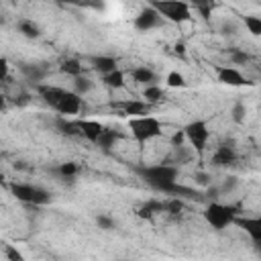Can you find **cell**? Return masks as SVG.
Returning a JSON list of instances; mask_svg holds the SVG:
<instances>
[{
  "instance_id": "obj_36",
  "label": "cell",
  "mask_w": 261,
  "mask_h": 261,
  "mask_svg": "<svg viewBox=\"0 0 261 261\" xmlns=\"http://www.w3.org/2000/svg\"><path fill=\"white\" fill-rule=\"evenodd\" d=\"M206 194H208V198H218L222 192H220V186H208Z\"/></svg>"
},
{
  "instance_id": "obj_14",
  "label": "cell",
  "mask_w": 261,
  "mask_h": 261,
  "mask_svg": "<svg viewBox=\"0 0 261 261\" xmlns=\"http://www.w3.org/2000/svg\"><path fill=\"white\" fill-rule=\"evenodd\" d=\"M234 161H237V153H234V149L228 147V145H220V147L214 151V155H212V165H216V167H228V165H232Z\"/></svg>"
},
{
  "instance_id": "obj_28",
  "label": "cell",
  "mask_w": 261,
  "mask_h": 261,
  "mask_svg": "<svg viewBox=\"0 0 261 261\" xmlns=\"http://www.w3.org/2000/svg\"><path fill=\"white\" fill-rule=\"evenodd\" d=\"M249 59L251 57L243 49H230V61H232V65H245Z\"/></svg>"
},
{
  "instance_id": "obj_20",
  "label": "cell",
  "mask_w": 261,
  "mask_h": 261,
  "mask_svg": "<svg viewBox=\"0 0 261 261\" xmlns=\"http://www.w3.org/2000/svg\"><path fill=\"white\" fill-rule=\"evenodd\" d=\"M143 98H145V102L147 104H157V102H161L163 100V90L157 86V84H153V86H145V90H143Z\"/></svg>"
},
{
  "instance_id": "obj_21",
  "label": "cell",
  "mask_w": 261,
  "mask_h": 261,
  "mask_svg": "<svg viewBox=\"0 0 261 261\" xmlns=\"http://www.w3.org/2000/svg\"><path fill=\"white\" fill-rule=\"evenodd\" d=\"M102 82H104V86L118 90V88L124 86V71L116 69V71H112V73H108V75H102Z\"/></svg>"
},
{
  "instance_id": "obj_13",
  "label": "cell",
  "mask_w": 261,
  "mask_h": 261,
  "mask_svg": "<svg viewBox=\"0 0 261 261\" xmlns=\"http://www.w3.org/2000/svg\"><path fill=\"white\" fill-rule=\"evenodd\" d=\"M122 108V114L130 116V118H137V116H147L151 104H147L145 100H124L118 104Z\"/></svg>"
},
{
  "instance_id": "obj_19",
  "label": "cell",
  "mask_w": 261,
  "mask_h": 261,
  "mask_svg": "<svg viewBox=\"0 0 261 261\" xmlns=\"http://www.w3.org/2000/svg\"><path fill=\"white\" fill-rule=\"evenodd\" d=\"M59 69L75 80V77L82 75V61H80V59H73V57H71V59H65V61L59 65Z\"/></svg>"
},
{
  "instance_id": "obj_29",
  "label": "cell",
  "mask_w": 261,
  "mask_h": 261,
  "mask_svg": "<svg viewBox=\"0 0 261 261\" xmlns=\"http://www.w3.org/2000/svg\"><path fill=\"white\" fill-rule=\"evenodd\" d=\"M230 114H232V120L234 122H243L245 120V114H247V108H245V102H234V106H232V110H230Z\"/></svg>"
},
{
  "instance_id": "obj_33",
  "label": "cell",
  "mask_w": 261,
  "mask_h": 261,
  "mask_svg": "<svg viewBox=\"0 0 261 261\" xmlns=\"http://www.w3.org/2000/svg\"><path fill=\"white\" fill-rule=\"evenodd\" d=\"M4 253H6L8 261H24V255H22L14 245H6V247H4Z\"/></svg>"
},
{
  "instance_id": "obj_9",
  "label": "cell",
  "mask_w": 261,
  "mask_h": 261,
  "mask_svg": "<svg viewBox=\"0 0 261 261\" xmlns=\"http://www.w3.org/2000/svg\"><path fill=\"white\" fill-rule=\"evenodd\" d=\"M55 110H57L59 114H63V116L77 114V112L82 110V96H77L75 92L65 90V94H63V98L59 100V104H57Z\"/></svg>"
},
{
  "instance_id": "obj_10",
  "label": "cell",
  "mask_w": 261,
  "mask_h": 261,
  "mask_svg": "<svg viewBox=\"0 0 261 261\" xmlns=\"http://www.w3.org/2000/svg\"><path fill=\"white\" fill-rule=\"evenodd\" d=\"M77 126H80V135H84L90 143H98V139H100V135L104 133V124L102 122H98V120H92V118H82V120H77Z\"/></svg>"
},
{
  "instance_id": "obj_4",
  "label": "cell",
  "mask_w": 261,
  "mask_h": 261,
  "mask_svg": "<svg viewBox=\"0 0 261 261\" xmlns=\"http://www.w3.org/2000/svg\"><path fill=\"white\" fill-rule=\"evenodd\" d=\"M151 6L161 14V18H167V20H171V22H186V20L192 18L190 6H188L186 2H179V0L153 2Z\"/></svg>"
},
{
  "instance_id": "obj_39",
  "label": "cell",
  "mask_w": 261,
  "mask_h": 261,
  "mask_svg": "<svg viewBox=\"0 0 261 261\" xmlns=\"http://www.w3.org/2000/svg\"><path fill=\"white\" fill-rule=\"evenodd\" d=\"M255 251L261 255V243H255Z\"/></svg>"
},
{
  "instance_id": "obj_34",
  "label": "cell",
  "mask_w": 261,
  "mask_h": 261,
  "mask_svg": "<svg viewBox=\"0 0 261 261\" xmlns=\"http://www.w3.org/2000/svg\"><path fill=\"white\" fill-rule=\"evenodd\" d=\"M96 224H98L100 228H104V230L114 228V220H112L108 214H98V216H96Z\"/></svg>"
},
{
  "instance_id": "obj_31",
  "label": "cell",
  "mask_w": 261,
  "mask_h": 261,
  "mask_svg": "<svg viewBox=\"0 0 261 261\" xmlns=\"http://www.w3.org/2000/svg\"><path fill=\"white\" fill-rule=\"evenodd\" d=\"M237 186H239V177H237V175H228V177H224V181L220 184V192H222V194H230V192H234Z\"/></svg>"
},
{
  "instance_id": "obj_35",
  "label": "cell",
  "mask_w": 261,
  "mask_h": 261,
  "mask_svg": "<svg viewBox=\"0 0 261 261\" xmlns=\"http://www.w3.org/2000/svg\"><path fill=\"white\" fill-rule=\"evenodd\" d=\"M184 141H186V133H184V128L181 130H175L173 133V137H171V143H173V147H181L184 145Z\"/></svg>"
},
{
  "instance_id": "obj_1",
  "label": "cell",
  "mask_w": 261,
  "mask_h": 261,
  "mask_svg": "<svg viewBox=\"0 0 261 261\" xmlns=\"http://www.w3.org/2000/svg\"><path fill=\"white\" fill-rule=\"evenodd\" d=\"M179 169L169 163H159V165H147L141 167V177L155 190L163 194H192L188 188L177 184Z\"/></svg>"
},
{
  "instance_id": "obj_7",
  "label": "cell",
  "mask_w": 261,
  "mask_h": 261,
  "mask_svg": "<svg viewBox=\"0 0 261 261\" xmlns=\"http://www.w3.org/2000/svg\"><path fill=\"white\" fill-rule=\"evenodd\" d=\"M216 75H218V82H222L226 86H232V88H241V86L249 84V80L232 65H218L216 67Z\"/></svg>"
},
{
  "instance_id": "obj_30",
  "label": "cell",
  "mask_w": 261,
  "mask_h": 261,
  "mask_svg": "<svg viewBox=\"0 0 261 261\" xmlns=\"http://www.w3.org/2000/svg\"><path fill=\"white\" fill-rule=\"evenodd\" d=\"M184 210V202L179 200V198H169V200H165V212H169V214H179Z\"/></svg>"
},
{
  "instance_id": "obj_15",
  "label": "cell",
  "mask_w": 261,
  "mask_h": 261,
  "mask_svg": "<svg viewBox=\"0 0 261 261\" xmlns=\"http://www.w3.org/2000/svg\"><path fill=\"white\" fill-rule=\"evenodd\" d=\"M130 77L137 82V84H145V86H153L157 82V75L151 67L147 65H141V67H133L130 69Z\"/></svg>"
},
{
  "instance_id": "obj_6",
  "label": "cell",
  "mask_w": 261,
  "mask_h": 261,
  "mask_svg": "<svg viewBox=\"0 0 261 261\" xmlns=\"http://www.w3.org/2000/svg\"><path fill=\"white\" fill-rule=\"evenodd\" d=\"M184 133H186V141L196 151H204L206 149V143H208V137H210L206 120H192V122H188L184 126Z\"/></svg>"
},
{
  "instance_id": "obj_37",
  "label": "cell",
  "mask_w": 261,
  "mask_h": 261,
  "mask_svg": "<svg viewBox=\"0 0 261 261\" xmlns=\"http://www.w3.org/2000/svg\"><path fill=\"white\" fill-rule=\"evenodd\" d=\"M196 179H198V184H202V186H210V177H208L206 173H198Z\"/></svg>"
},
{
  "instance_id": "obj_27",
  "label": "cell",
  "mask_w": 261,
  "mask_h": 261,
  "mask_svg": "<svg viewBox=\"0 0 261 261\" xmlns=\"http://www.w3.org/2000/svg\"><path fill=\"white\" fill-rule=\"evenodd\" d=\"M57 173H59L61 177H73V175L77 173V163L65 161V163H61V165L57 167Z\"/></svg>"
},
{
  "instance_id": "obj_16",
  "label": "cell",
  "mask_w": 261,
  "mask_h": 261,
  "mask_svg": "<svg viewBox=\"0 0 261 261\" xmlns=\"http://www.w3.org/2000/svg\"><path fill=\"white\" fill-rule=\"evenodd\" d=\"M159 212H165V202H163V200H149V202H145L143 206H139L137 216H139V218H153V216L159 214Z\"/></svg>"
},
{
  "instance_id": "obj_18",
  "label": "cell",
  "mask_w": 261,
  "mask_h": 261,
  "mask_svg": "<svg viewBox=\"0 0 261 261\" xmlns=\"http://www.w3.org/2000/svg\"><path fill=\"white\" fill-rule=\"evenodd\" d=\"M120 139V135L116 133V130H112V128H104V133L100 135V139H98V147L100 149H104V151H108L110 147H114V143Z\"/></svg>"
},
{
  "instance_id": "obj_3",
  "label": "cell",
  "mask_w": 261,
  "mask_h": 261,
  "mask_svg": "<svg viewBox=\"0 0 261 261\" xmlns=\"http://www.w3.org/2000/svg\"><path fill=\"white\" fill-rule=\"evenodd\" d=\"M204 218H206V222L214 230H222L228 224H234V220H237V208L234 206L220 204V202H210L204 208Z\"/></svg>"
},
{
  "instance_id": "obj_38",
  "label": "cell",
  "mask_w": 261,
  "mask_h": 261,
  "mask_svg": "<svg viewBox=\"0 0 261 261\" xmlns=\"http://www.w3.org/2000/svg\"><path fill=\"white\" fill-rule=\"evenodd\" d=\"M175 53L184 57V55H186V45H184V43H175Z\"/></svg>"
},
{
  "instance_id": "obj_12",
  "label": "cell",
  "mask_w": 261,
  "mask_h": 261,
  "mask_svg": "<svg viewBox=\"0 0 261 261\" xmlns=\"http://www.w3.org/2000/svg\"><path fill=\"white\" fill-rule=\"evenodd\" d=\"M37 92H39V96L43 98V102H47L53 110L57 108L59 100H61V98H63V94H65V90H63V88H55V86H49V84L39 86V88H37Z\"/></svg>"
},
{
  "instance_id": "obj_24",
  "label": "cell",
  "mask_w": 261,
  "mask_h": 261,
  "mask_svg": "<svg viewBox=\"0 0 261 261\" xmlns=\"http://www.w3.org/2000/svg\"><path fill=\"white\" fill-rule=\"evenodd\" d=\"M90 90H92V82H90L88 77L80 75V77L73 80V90H71V92H75L77 96H84V94H88Z\"/></svg>"
},
{
  "instance_id": "obj_32",
  "label": "cell",
  "mask_w": 261,
  "mask_h": 261,
  "mask_svg": "<svg viewBox=\"0 0 261 261\" xmlns=\"http://www.w3.org/2000/svg\"><path fill=\"white\" fill-rule=\"evenodd\" d=\"M22 71H24V75H27V77H31L33 82H39V80L45 75V71H43V69H39L37 65H33V67H31V65H22Z\"/></svg>"
},
{
  "instance_id": "obj_25",
  "label": "cell",
  "mask_w": 261,
  "mask_h": 261,
  "mask_svg": "<svg viewBox=\"0 0 261 261\" xmlns=\"http://www.w3.org/2000/svg\"><path fill=\"white\" fill-rule=\"evenodd\" d=\"M165 84L167 88H186V77L179 71H169L165 77Z\"/></svg>"
},
{
  "instance_id": "obj_26",
  "label": "cell",
  "mask_w": 261,
  "mask_h": 261,
  "mask_svg": "<svg viewBox=\"0 0 261 261\" xmlns=\"http://www.w3.org/2000/svg\"><path fill=\"white\" fill-rule=\"evenodd\" d=\"M57 128H59L61 133H65V135H77V133H80L77 120H75V122H69V120H65V118H59V120H57Z\"/></svg>"
},
{
  "instance_id": "obj_8",
  "label": "cell",
  "mask_w": 261,
  "mask_h": 261,
  "mask_svg": "<svg viewBox=\"0 0 261 261\" xmlns=\"http://www.w3.org/2000/svg\"><path fill=\"white\" fill-rule=\"evenodd\" d=\"M161 14L153 8V6H147L145 10H141L139 14H137V18H135V27L139 29V31H143V33H147V31H151V29H155V27H159L161 24Z\"/></svg>"
},
{
  "instance_id": "obj_2",
  "label": "cell",
  "mask_w": 261,
  "mask_h": 261,
  "mask_svg": "<svg viewBox=\"0 0 261 261\" xmlns=\"http://www.w3.org/2000/svg\"><path fill=\"white\" fill-rule=\"evenodd\" d=\"M128 130L133 135L135 141L139 143H147L155 137L161 135V122L155 116H137V118H128Z\"/></svg>"
},
{
  "instance_id": "obj_23",
  "label": "cell",
  "mask_w": 261,
  "mask_h": 261,
  "mask_svg": "<svg viewBox=\"0 0 261 261\" xmlns=\"http://www.w3.org/2000/svg\"><path fill=\"white\" fill-rule=\"evenodd\" d=\"M243 22L253 37H261V16H243Z\"/></svg>"
},
{
  "instance_id": "obj_11",
  "label": "cell",
  "mask_w": 261,
  "mask_h": 261,
  "mask_svg": "<svg viewBox=\"0 0 261 261\" xmlns=\"http://www.w3.org/2000/svg\"><path fill=\"white\" fill-rule=\"evenodd\" d=\"M234 224H239L253 243H261V216H251V218H237Z\"/></svg>"
},
{
  "instance_id": "obj_5",
  "label": "cell",
  "mask_w": 261,
  "mask_h": 261,
  "mask_svg": "<svg viewBox=\"0 0 261 261\" xmlns=\"http://www.w3.org/2000/svg\"><path fill=\"white\" fill-rule=\"evenodd\" d=\"M10 192L16 196V200L24 202V204H47L51 200V194L39 186H31V184H12Z\"/></svg>"
},
{
  "instance_id": "obj_22",
  "label": "cell",
  "mask_w": 261,
  "mask_h": 261,
  "mask_svg": "<svg viewBox=\"0 0 261 261\" xmlns=\"http://www.w3.org/2000/svg\"><path fill=\"white\" fill-rule=\"evenodd\" d=\"M18 33H22L27 39H37L41 35L39 27L33 22V20H20L18 22Z\"/></svg>"
},
{
  "instance_id": "obj_17",
  "label": "cell",
  "mask_w": 261,
  "mask_h": 261,
  "mask_svg": "<svg viewBox=\"0 0 261 261\" xmlns=\"http://www.w3.org/2000/svg\"><path fill=\"white\" fill-rule=\"evenodd\" d=\"M94 69L98 73H102V75H108V73L118 69L116 67V59L110 57V55H98V57H94Z\"/></svg>"
}]
</instances>
